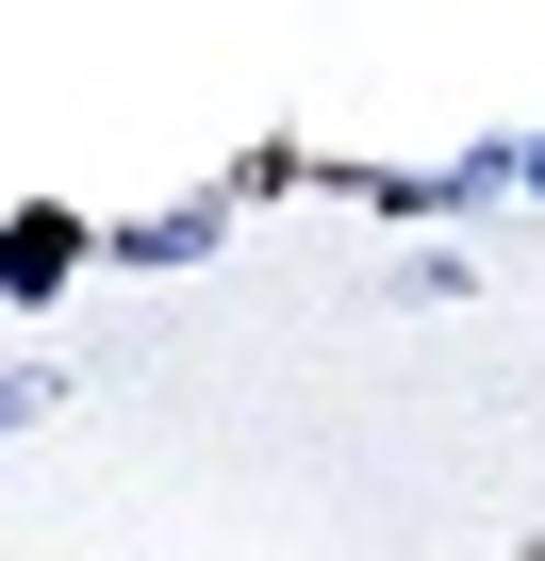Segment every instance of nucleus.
I'll use <instances>...</instances> for the list:
<instances>
[{"instance_id": "1", "label": "nucleus", "mask_w": 545, "mask_h": 561, "mask_svg": "<svg viewBox=\"0 0 545 561\" xmlns=\"http://www.w3.org/2000/svg\"><path fill=\"white\" fill-rule=\"evenodd\" d=\"M512 182H529V149L496 133V149H463V165H430V182H397V198H413V215H479V198H512Z\"/></svg>"}, {"instance_id": "2", "label": "nucleus", "mask_w": 545, "mask_h": 561, "mask_svg": "<svg viewBox=\"0 0 545 561\" xmlns=\"http://www.w3.org/2000/svg\"><path fill=\"white\" fill-rule=\"evenodd\" d=\"M198 248H215V198H166V215L116 231V264H198Z\"/></svg>"}, {"instance_id": "3", "label": "nucleus", "mask_w": 545, "mask_h": 561, "mask_svg": "<svg viewBox=\"0 0 545 561\" xmlns=\"http://www.w3.org/2000/svg\"><path fill=\"white\" fill-rule=\"evenodd\" d=\"M50 264H83V231H67V215H18V231H0V280H50Z\"/></svg>"}, {"instance_id": "4", "label": "nucleus", "mask_w": 545, "mask_h": 561, "mask_svg": "<svg viewBox=\"0 0 545 561\" xmlns=\"http://www.w3.org/2000/svg\"><path fill=\"white\" fill-rule=\"evenodd\" d=\"M34 413H50V364H0V446H18Z\"/></svg>"}, {"instance_id": "5", "label": "nucleus", "mask_w": 545, "mask_h": 561, "mask_svg": "<svg viewBox=\"0 0 545 561\" xmlns=\"http://www.w3.org/2000/svg\"><path fill=\"white\" fill-rule=\"evenodd\" d=\"M512 149H529V198H545V133H512Z\"/></svg>"}]
</instances>
